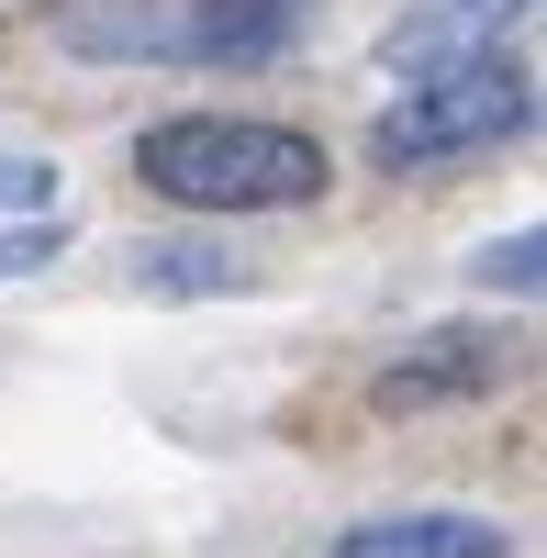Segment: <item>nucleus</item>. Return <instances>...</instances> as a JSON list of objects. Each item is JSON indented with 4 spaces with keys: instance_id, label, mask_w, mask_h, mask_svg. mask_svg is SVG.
<instances>
[{
    "instance_id": "obj_1",
    "label": "nucleus",
    "mask_w": 547,
    "mask_h": 558,
    "mask_svg": "<svg viewBox=\"0 0 547 558\" xmlns=\"http://www.w3.org/2000/svg\"><path fill=\"white\" fill-rule=\"evenodd\" d=\"M134 179L168 213H302L325 191V146L302 123H257V112H168L134 134Z\"/></svg>"
},
{
    "instance_id": "obj_2",
    "label": "nucleus",
    "mask_w": 547,
    "mask_h": 558,
    "mask_svg": "<svg viewBox=\"0 0 547 558\" xmlns=\"http://www.w3.org/2000/svg\"><path fill=\"white\" fill-rule=\"evenodd\" d=\"M313 0H57V45L89 68H268Z\"/></svg>"
},
{
    "instance_id": "obj_3",
    "label": "nucleus",
    "mask_w": 547,
    "mask_h": 558,
    "mask_svg": "<svg viewBox=\"0 0 547 558\" xmlns=\"http://www.w3.org/2000/svg\"><path fill=\"white\" fill-rule=\"evenodd\" d=\"M536 123V78L503 57V45H481V57H447V68H414V89H391L380 123H369V157L391 179H425L447 157H491L514 146Z\"/></svg>"
},
{
    "instance_id": "obj_4",
    "label": "nucleus",
    "mask_w": 547,
    "mask_h": 558,
    "mask_svg": "<svg viewBox=\"0 0 547 558\" xmlns=\"http://www.w3.org/2000/svg\"><path fill=\"white\" fill-rule=\"evenodd\" d=\"M514 380V347L491 336V324H436L414 336L391 368H380V413H436V402H481Z\"/></svg>"
},
{
    "instance_id": "obj_5",
    "label": "nucleus",
    "mask_w": 547,
    "mask_h": 558,
    "mask_svg": "<svg viewBox=\"0 0 547 558\" xmlns=\"http://www.w3.org/2000/svg\"><path fill=\"white\" fill-rule=\"evenodd\" d=\"M336 558H514L503 514H459V502H425V514H369L347 525Z\"/></svg>"
},
{
    "instance_id": "obj_6",
    "label": "nucleus",
    "mask_w": 547,
    "mask_h": 558,
    "mask_svg": "<svg viewBox=\"0 0 547 558\" xmlns=\"http://www.w3.org/2000/svg\"><path fill=\"white\" fill-rule=\"evenodd\" d=\"M525 12H536V0H425L414 23L380 34V57L391 68H447V57H481V45L503 34V23H525Z\"/></svg>"
},
{
    "instance_id": "obj_7",
    "label": "nucleus",
    "mask_w": 547,
    "mask_h": 558,
    "mask_svg": "<svg viewBox=\"0 0 547 558\" xmlns=\"http://www.w3.org/2000/svg\"><path fill=\"white\" fill-rule=\"evenodd\" d=\"M134 291L146 302H223V291H246V257L212 235H146L134 246Z\"/></svg>"
},
{
    "instance_id": "obj_8",
    "label": "nucleus",
    "mask_w": 547,
    "mask_h": 558,
    "mask_svg": "<svg viewBox=\"0 0 547 558\" xmlns=\"http://www.w3.org/2000/svg\"><path fill=\"white\" fill-rule=\"evenodd\" d=\"M536 279H547V235L536 223H514V235H491L470 257V291H503V302H536Z\"/></svg>"
},
{
    "instance_id": "obj_9",
    "label": "nucleus",
    "mask_w": 547,
    "mask_h": 558,
    "mask_svg": "<svg viewBox=\"0 0 547 558\" xmlns=\"http://www.w3.org/2000/svg\"><path fill=\"white\" fill-rule=\"evenodd\" d=\"M68 257V213H23V223H0V279H34V268H57Z\"/></svg>"
},
{
    "instance_id": "obj_10",
    "label": "nucleus",
    "mask_w": 547,
    "mask_h": 558,
    "mask_svg": "<svg viewBox=\"0 0 547 558\" xmlns=\"http://www.w3.org/2000/svg\"><path fill=\"white\" fill-rule=\"evenodd\" d=\"M0 213H57V168H45V157H23V146H0Z\"/></svg>"
}]
</instances>
